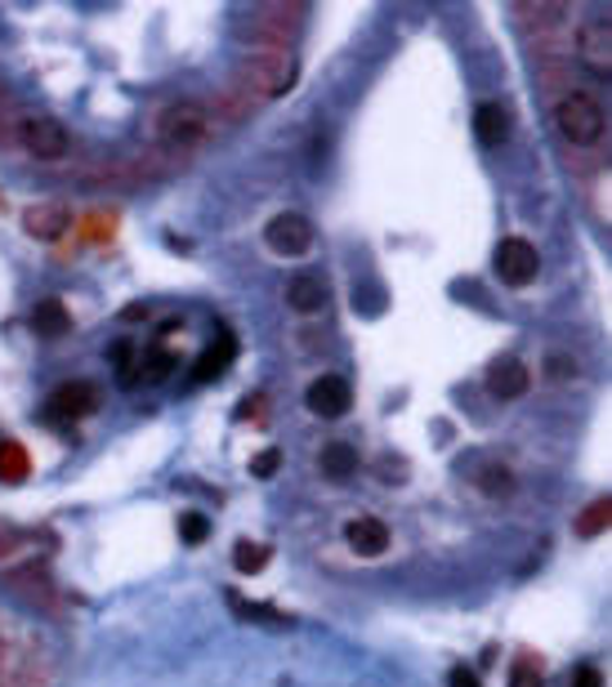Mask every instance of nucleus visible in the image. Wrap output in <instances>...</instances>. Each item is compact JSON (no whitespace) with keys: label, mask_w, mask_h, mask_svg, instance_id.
I'll list each match as a JSON object with an SVG mask.
<instances>
[{"label":"nucleus","mask_w":612,"mask_h":687,"mask_svg":"<svg viewBox=\"0 0 612 687\" xmlns=\"http://www.w3.org/2000/svg\"><path fill=\"white\" fill-rule=\"evenodd\" d=\"M381 309H385V290L381 286H353V313L375 317Z\"/></svg>","instance_id":"obj_24"},{"label":"nucleus","mask_w":612,"mask_h":687,"mask_svg":"<svg viewBox=\"0 0 612 687\" xmlns=\"http://www.w3.org/2000/svg\"><path fill=\"white\" fill-rule=\"evenodd\" d=\"M175 366H179V362H175V353H166V349H148L144 358H139V366H134V371L144 375L148 384H161V379H170V375H175Z\"/></svg>","instance_id":"obj_19"},{"label":"nucleus","mask_w":612,"mask_h":687,"mask_svg":"<svg viewBox=\"0 0 612 687\" xmlns=\"http://www.w3.org/2000/svg\"><path fill=\"white\" fill-rule=\"evenodd\" d=\"M322 473L332 482H345L358 473V451L349 447V442H326L322 447Z\"/></svg>","instance_id":"obj_17"},{"label":"nucleus","mask_w":612,"mask_h":687,"mask_svg":"<svg viewBox=\"0 0 612 687\" xmlns=\"http://www.w3.org/2000/svg\"><path fill=\"white\" fill-rule=\"evenodd\" d=\"M72 228V210L68 202H36L23 210V232L36 241H59Z\"/></svg>","instance_id":"obj_8"},{"label":"nucleus","mask_w":612,"mask_h":687,"mask_svg":"<svg viewBox=\"0 0 612 687\" xmlns=\"http://www.w3.org/2000/svg\"><path fill=\"white\" fill-rule=\"evenodd\" d=\"M19 540H23V531H19V527H10L5 518H0V554H14Z\"/></svg>","instance_id":"obj_27"},{"label":"nucleus","mask_w":612,"mask_h":687,"mask_svg":"<svg viewBox=\"0 0 612 687\" xmlns=\"http://www.w3.org/2000/svg\"><path fill=\"white\" fill-rule=\"evenodd\" d=\"M304 407H309L317 420H340V415H349V407H353V388H349L345 375H317V379L309 384V393H304Z\"/></svg>","instance_id":"obj_5"},{"label":"nucleus","mask_w":612,"mask_h":687,"mask_svg":"<svg viewBox=\"0 0 612 687\" xmlns=\"http://www.w3.org/2000/svg\"><path fill=\"white\" fill-rule=\"evenodd\" d=\"M179 535H183V545H202V540L211 535V522L202 514H183L179 518Z\"/></svg>","instance_id":"obj_25"},{"label":"nucleus","mask_w":612,"mask_h":687,"mask_svg":"<svg viewBox=\"0 0 612 687\" xmlns=\"http://www.w3.org/2000/svg\"><path fill=\"white\" fill-rule=\"evenodd\" d=\"M509 687H545L541 683V665L532 656H519V661L509 665Z\"/></svg>","instance_id":"obj_23"},{"label":"nucleus","mask_w":612,"mask_h":687,"mask_svg":"<svg viewBox=\"0 0 612 687\" xmlns=\"http://www.w3.org/2000/svg\"><path fill=\"white\" fill-rule=\"evenodd\" d=\"M475 482H479V491H488V496H509L514 491V473L496 460H475Z\"/></svg>","instance_id":"obj_18"},{"label":"nucleus","mask_w":612,"mask_h":687,"mask_svg":"<svg viewBox=\"0 0 612 687\" xmlns=\"http://www.w3.org/2000/svg\"><path fill=\"white\" fill-rule=\"evenodd\" d=\"M550 375H554V379H568V375H577V366H573L568 358H550Z\"/></svg>","instance_id":"obj_30"},{"label":"nucleus","mask_w":612,"mask_h":687,"mask_svg":"<svg viewBox=\"0 0 612 687\" xmlns=\"http://www.w3.org/2000/svg\"><path fill=\"white\" fill-rule=\"evenodd\" d=\"M447 687H479V674L456 665V670H447Z\"/></svg>","instance_id":"obj_28"},{"label":"nucleus","mask_w":612,"mask_h":687,"mask_svg":"<svg viewBox=\"0 0 612 687\" xmlns=\"http://www.w3.org/2000/svg\"><path fill=\"white\" fill-rule=\"evenodd\" d=\"M554 125H559V134L568 138V143L590 147V143H599V134H603L608 121H603V108L595 104L590 94H568V98H559Z\"/></svg>","instance_id":"obj_2"},{"label":"nucleus","mask_w":612,"mask_h":687,"mask_svg":"<svg viewBox=\"0 0 612 687\" xmlns=\"http://www.w3.org/2000/svg\"><path fill=\"white\" fill-rule=\"evenodd\" d=\"M475 134H479L483 147H501V143L509 138V112H505L501 104H479V112H475Z\"/></svg>","instance_id":"obj_15"},{"label":"nucleus","mask_w":612,"mask_h":687,"mask_svg":"<svg viewBox=\"0 0 612 687\" xmlns=\"http://www.w3.org/2000/svg\"><path fill=\"white\" fill-rule=\"evenodd\" d=\"M264 241H268V251H273V255H281V260H300V255L313 251V224H309L304 215H296V210H281V215L268 219Z\"/></svg>","instance_id":"obj_4"},{"label":"nucleus","mask_w":612,"mask_h":687,"mask_svg":"<svg viewBox=\"0 0 612 687\" xmlns=\"http://www.w3.org/2000/svg\"><path fill=\"white\" fill-rule=\"evenodd\" d=\"M345 540H349V550H353L358 558H381V554L389 550V527H385L381 518L362 514V518H353V522L345 527Z\"/></svg>","instance_id":"obj_11"},{"label":"nucleus","mask_w":612,"mask_h":687,"mask_svg":"<svg viewBox=\"0 0 612 687\" xmlns=\"http://www.w3.org/2000/svg\"><path fill=\"white\" fill-rule=\"evenodd\" d=\"M277 465H281V451H277V447H268V451H260V456L251 460V473H255V478H273V473H277Z\"/></svg>","instance_id":"obj_26"},{"label":"nucleus","mask_w":612,"mask_h":687,"mask_svg":"<svg viewBox=\"0 0 612 687\" xmlns=\"http://www.w3.org/2000/svg\"><path fill=\"white\" fill-rule=\"evenodd\" d=\"M528 384H532V375H528V366L519 362V358H496L492 366H488V393L496 402H514V398H524L528 393Z\"/></svg>","instance_id":"obj_9"},{"label":"nucleus","mask_w":612,"mask_h":687,"mask_svg":"<svg viewBox=\"0 0 612 687\" xmlns=\"http://www.w3.org/2000/svg\"><path fill=\"white\" fill-rule=\"evenodd\" d=\"M23 147L36 161H59V157H68V130L55 117H27L23 121Z\"/></svg>","instance_id":"obj_7"},{"label":"nucleus","mask_w":612,"mask_h":687,"mask_svg":"<svg viewBox=\"0 0 612 687\" xmlns=\"http://www.w3.org/2000/svg\"><path fill=\"white\" fill-rule=\"evenodd\" d=\"M32 330L45 339H63L72 330V313L63 309V300H40L32 313Z\"/></svg>","instance_id":"obj_16"},{"label":"nucleus","mask_w":612,"mask_h":687,"mask_svg":"<svg viewBox=\"0 0 612 687\" xmlns=\"http://www.w3.org/2000/svg\"><path fill=\"white\" fill-rule=\"evenodd\" d=\"M577 49H581V63L595 72V76H608L612 72V27L603 19H590L577 36Z\"/></svg>","instance_id":"obj_10"},{"label":"nucleus","mask_w":612,"mask_h":687,"mask_svg":"<svg viewBox=\"0 0 612 687\" xmlns=\"http://www.w3.org/2000/svg\"><path fill=\"white\" fill-rule=\"evenodd\" d=\"M492 264H496V277H501L505 286H514V290L532 286V281H537V273H541V255H537V245H532V241H524V237H505V241L496 245Z\"/></svg>","instance_id":"obj_3"},{"label":"nucleus","mask_w":612,"mask_h":687,"mask_svg":"<svg viewBox=\"0 0 612 687\" xmlns=\"http://www.w3.org/2000/svg\"><path fill=\"white\" fill-rule=\"evenodd\" d=\"M232 567L255 576L268 567V545H251V540H238V550H232Z\"/></svg>","instance_id":"obj_20"},{"label":"nucleus","mask_w":612,"mask_h":687,"mask_svg":"<svg viewBox=\"0 0 612 687\" xmlns=\"http://www.w3.org/2000/svg\"><path fill=\"white\" fill-rule=\"evenodd\" d=\"M50 411L63 415V420H85V415L99 411V388H94V384H81V379H76V384H63V388H55Z\"/></svg>","instance_id":"obj_12"},{"label":"nucleus","mask_w":612,"mask_h":687,"mask_svg":"<svg viewBox=\"0 0 612 687\" xmlns=\"http://www.w3.org/2000/svg\"><path fill=\"white\" fill-rule=\"evenodd\" d=\"M573 687H603V678H599L595 665H581V670L573 674Z\"/></svg>","instance_id":"obj_29"},{"label":"nucleus","mask_w":612,"mask_h":687,"mask_svg":"<svg viewBox=\"0 0 612 687\" xmlns=\"http://www.w3.org/2000/svg\"><path fill=\"white\" fill-rule=\"evenodd\" d=\"M238 358V339H232L228 330H219V343H211V349L197 358V366H193V375L202 379V384H211V379H219L224 371H228V362Z\"/></svg>","instance_id":"obj_14"},{"label":"nucleus","mask_w":612,"mask_h":687,"mask_svg":"<svg viewBox=\"0 0 612 687\" xmlns=\"http://www.w3.org/2000/svg\"><path fill=\"white\" fill-rule=\"evenodd\" d=\"M23 473H27V456H23V447H19V442H0V478L19 482Z\"/></svg>","instance_id":"obj_22"},{"label":"nucleus","mask_w":612,"mask_h":687,"mask_svg":"<svg viewBox=\"0 0 612 687\" xmlns=\"http://www.w3.org/2000/svg\"><path fill=\"white\" fill-rule=\"evenodd\" d=\"M608 518H612V505H608V496H603V501H595V505L577 518V535H581V540H595V535L608 527Z\"/></svg>","instance_id":"obj_21"},{"label":"nucleus","mask_w":612,"mask_h":687,"mask_svg":"<svg viewBox=\"0 0 612 687\" xmlns=\"http://www.w3.org/2000/svg\"><path fill=\"white\" fill-rule=\"evenodd\" d=\"M287 304L296 313H322L326 309V281L313 277V273H296L287 281Z\"/></svg>","instance_id":"obj_13"},{"label":"nucleus","mask_w":612,"mask_h":687,"mask_svg":"<svg viewBox=\"0 0 612 687\" xmlns=\"http://www.w3.org/2000/svg\"><path fill=\"white\" fill-rule=\"evenodd\" d=\"M157 125H161V138H166L170 147H197V143L206 138V130H211V121H206V112H202L197 104H175V108H166Z\"/></svg>","instance_id":"obj_6"},{"label":"nucleus","mask_w":612,"mask_h":687,"mask_svg":"<svg viewBox=\"0 0 612 687\" xmlns=\"http://www.w3.org/2000/svg\"><path fill=\"white\" fill-rule=\"evenodd\" d=\"M296 76H300V68H296V55L287 45L255 49V55H247L242 68H238V85L255 89L260 98H281L296 85Z\"/></svg>","instance_id":"obj_1"}]
</instances>
